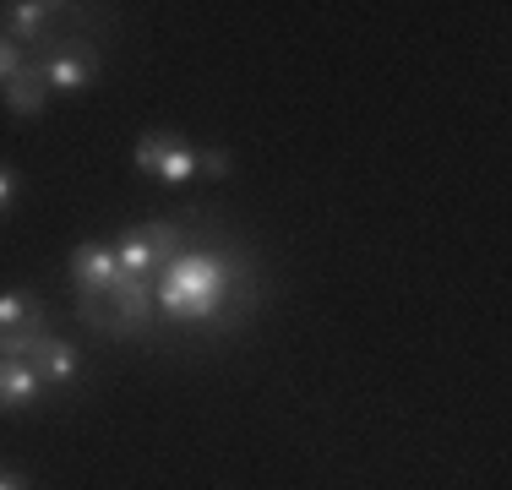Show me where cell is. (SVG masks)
Segmentation results:
<instances>
[{"instance_id":"6","label":"cell","mask_w":512,"mask_h":490,"mask_svg":"<svg viewBox=\"0 0 512 490\" xmlns=\"http://www.w3.org/2000/svg\"><path fill=\"white\" fill-rule=\"evenodd\" d=\"M28 365L39 371L44 387H71V382H77V371H82V349L71 338H60V333H44L39 349L28 354Z\"/></svg>"},{"instance_id":"15","label":"cell","mask_w":512,"mask_h":490,"mask_svg":"<svg viewBox=\"0 0 512 490\" xmlns=\"http://www.w3.org/2000/svg\"><path fill=\"white\" fill-rule=\"evenodd\" d=\"M0 490H33V485H28V474H17V469H0Z\"/></svg>"},{"instance_id":"10","label":"cell","mask_w":512,"mask_h":490,"mask_svg":"<svg viewBox=\"0 0 512 490\" xmlns=\"http://www.w3.org/2000/svg\"><path fill=\"white\" fill-rule=\"evenodd\" d=\"M153 180H164V186H191V180H197V147L180 137V142L164 153V164H158Z\"/></svg>"},{"instance_id":"5","label":"cell","mask_w":512,"mask_h":490,"mask_svg":"<svg viewBox=\"0 0 512 490\" xmlns=\"http://www.w3.org/2000/svg\"><path fill=\"white\" fill-rule=\"evenodd\" d=\"M120 278V262H115V245L104 240H88L71 251V284H77V300H99V294L115 289Z\"/></svg>"},{"instance_id":"14","label":"cell","mask_w":512,"mask_h":490,"mask_svg":"<svg viewBox=\"0 0 512 490\" xmlns=\"http://www.w3.org/2000/svg\"><path fill=\"white\" fill-rule=\"evenodd\" d=\"M17 191H22L17 169H6V164H0V213H11V202H17Z\"/></svg>"},{"instance_id":"3","label":"cell","mask_w":512,"mask_h":490,"mask_svg":"<svg viewBox=\"0 0 512 490\" xmlns=\"http://www.w3.org/2000/svg\"><path fill=\"white\" fill-rule=\"evenodd\" d=\"M33 60H44L50 93H82V88H93V82H99V71H104L99 44L82 39V33H60V39L44 49V55H33Z\"/></svg>"},{"instance_id":"7","label":"cell","mask_w":512,"mask_h":490,"mask_svg":"<svg viewBox=\"0 0 512 490\" xmlns=\"http://www.w3.org/2000/svg\"><path fill=\"white\" fill-rule=\"evenodd\" d=\"M0 104H6L17 120L44 115V109H50V77H44V60H33V55H28V66H22L17 77H11L6 88H0Z\"/></svg>"},{"instance_id":"1","label":"cell","mask_w":512,"mask_h":490,"mask_svg":"<svg viewBox=\"0 0 512 490\" xmlns=\"http://www.w3.org/2000/svg\"><path fill=\"white\" fill-rule=\"evenodd\" d=\"M153 300L169 322H218V316H246L256 305V262L240 245L229 251H180L153 278Z\"/></svg>"},{"instance_id":"9","label":"cell","mask_w":512,"mask_h":490,"mask_svg":"<svg viewBox=\"0 0 512 490\" xmlns=\"http://www.w3.org/2000/svg\"><path fill=\"white\" fill-rule=\"evenodd\" d=\"M44 300L33 289H6L0 294V333H17V327H33V322H44Z\"/></svg>"},{"instance_id":"12","label":"cell","mask_w":512,"mask_h":490,"mask_svg":"<svg viewBox=\"0 0 512 490\" xmlns=\"http://www.w3.org/2000/svg\"><path fill=\"white\" fill-rule=\"evenodd\" d=\"M229 169H235V153H229V147H207V153H197V175H207L213 186L229 180Z\"/></svg>"},{"instance_id":"4","label":"cell","mask_w":512,"mask_h":490,"mask_svg":"<svg viewBox=\"0 0 512 490\" xmlns=\"http://www.w3.org/2000/svg\"><path fill=\"white\" fill-rule=\"evenodd\" d=\"M71 6H55V0H17V6H0V33H11L28 55H44L60 33H66Z\"/></svg>"},{"instance_id":"13","label":"cell","mask_w":512,"mask_h":490,"mask_svg":"<svg viewBox=\"0 0 512 490\" xmlns=\"http://www.w3.org/2000/svg\"><path fill=\"white\" fill-rule=\"evenodd\" d=\"M22 66H28V49L11 39V33H0V88H6V82L17 77Z\"/></svg>"},{"instance_id":"8","label":"cell","mask_w":512,"mask_h":490,"mask_svg":"<svg viewBox=\"0 0 512 490\" xmlns=\"http://www.w3.org/2000/svg\"><path fill=\"white\" fill-rule=\"evenodd\" d=\"M39 371H33L28 360H0V409L6 414H22L28 403H39Z\"/></svg>"},{"instance_id":"11","label":"cell","mask_w":512,"mask_h":490,"mask_svg":"<svg viewBox=\"0 0 512 490\" xmlns=\"http://www.w3.org/2000/svg\"><path fill=\"white\" fill-rule=\"evenodd\" d=\"M175 142H180V131H164V126L142 131V137H137V169H142V175H158V164H164V153Z\"/></svg>"},{"instance_id":"2","label":"cell","mask_w":512,"mask_h":490,"mask_svg":"<svg viewBox=\"0 0 512 490\" xmlns=\"http://www.w3.org/2000/svg\"><path fill=\"white\" fill-rule=\"evenodd\" d=\"M153 278H115V289L99 300H77V322H88L99 338H137L153 322Z\"/></svg>"}]
</instances>
